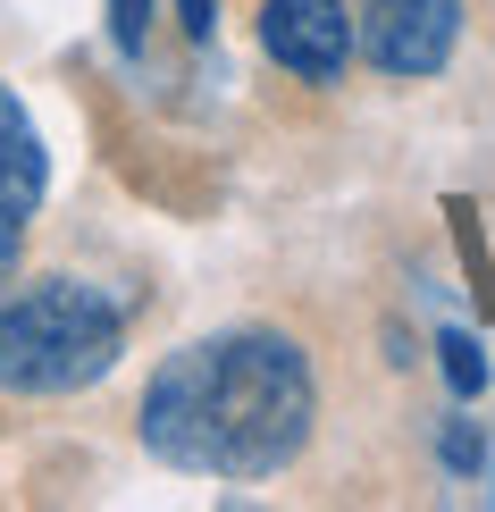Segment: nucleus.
I'll use <instances>...</instances> for the list:
<instances>
[{
    "instance_id": "nucleus-3",
    "label": "nucleus",
    "mask_w": 495,
    "mask_h": 512,
    "mask_svg": "<svg viewBox=\"0 0 495 512\" xmlns=\"http://www.w3.org/2000/svg\"><path fill=\"white\" fill-rule=\"evenodd\" d=\"M462 42V0H361L353 9V51L378 76H437Z\"/></svg>"
},
{
    "instance_id": "nucleus-4",
    "label": "nucleus",
    "mask_w": 495,
    "mask_h": 512,
    "mask_svg": "<svg viewBox=\"0 0 495 512\" xmlns=\"http://www.w3.org/2000/svg\"><path fill=\"white\" fill-rule=\"evenodd\" d=\"M261 51L294 84H336L353 68V9L344 0H269L261 9Z\"/></svg>"
},
{
    "instance_id": "nucleus-8",
    "label": "nucleus",
    "mask_w": 495,
    "mask_h": 512,
    "mask_svg": "<svg viewBox=\"0 0 495 512\" xmlns=\"http://www.w3.org/2000/svg\"><path fill=\"white\" fill-rule=\"evenodd\" d=\"M110 34L126 51H143V34H152V0H110Z\"/></svg>"
},
{
    "instance_id": "nucleus-6",
    "label": "nucleus",
    "mask_w": 495,
    "mask_h": 512,
    "mask_svg": "<svg viewBox=\"0 0 495 512\" xmlns=\"http://www.w3.org/2000/svg\"><path fill=\"white\" fill-rule=\"evenodd\" d=\"M437 361H445V378H454V395H479V387H487V361H479V336L445 328V336H437Z\"/></svg>"
},
{
    "instance_id": "nucleus-7",
    "label": "nucleus",
    "mask_w": 495,
    "mask_h": 512,
    "mask_svg": "<svg viewBox=\"0 0 495 512\" xmlns=\"http://www.w3.org/2000/svg\"><path fill=\"white\" fill-rule=\"evenodd\" d=\"M445 462H454L462 479L487 471V445H479V429H470V420H445Z\"/></svg>"
},
{
    "instance_id": "nucleus-2",
    "label": "nucleus",
    "mask_w": 495,
    "mask_h": 512,
    "mask_svg": "<svg viewBox=\"0 0 495 512\" xmlns=\"http://www.w3.org/2000/svg\"><path fill=\"white\" fill-rule=\"evenodd\" d=\"M126 353V311L84 277L0 294V395H76Z\"/></svg>"
},
{
    "instance_id": "nucleus-1",
    "label": "nucleus",
    "mask_w": 495,
    "mask_h": 512,
    "mask_svg": "<svg viewBox=\"0 0 495 512\" xmlns=\"http://www.w3.org/2000/svg\"><path fill=\"white\" fill-rule=\"evenodd\" d=\"M319 429L311 353L286 328H227L168 353L143 387V445L202 479H269Z\"/></svg>"
},
{
    "instance_id": "nucleus-5",
    "label": "nucleus",
    "mask_w": 495,
    "mask_h": 512,
    "mask_svg": "<svg viewBox=\"0 0 495 512\" xmlns=\"http://www.w3.org/2000/svg\"><path fill=\"white\" fill-rule=\"evenodd\" d=\"M42 202V135L17 110V93L0 84V286H9L17 252H26V219Z\"/></svg>"
},
{
    "instance_id": "nucleus-9",
    "label": "nucleus",
    "mask_w": 495,
    "mask_h": 512,
    "mask_svg": "<svg viewBox=\"0 0 495 512\" xmlns=\"http://www.w3.org/2000/svg\"><path fill=\"white\" fill-rule=\"evenodd\" d=\"M177 17H185V34H210L219 26V0H177Z\"/></svg>"
}]
</instances>
